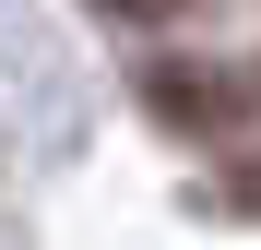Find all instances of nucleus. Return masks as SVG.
Segmentation results:
<instances>
[{
    "mask_svg": "<svg viewBox=\"0 0 261 250\" xmlns=\"http://www.w3.org/2000/svg\"><path fill=\"white\" fill-rule=\"evenodd\" d=\"M226 202H238V215H261V155H238V167H226Z\"/></svg>",
    "mask_w": 261,
    "mask_h": 250,
    "instance_id": "f03ea898",
    "label": "nucleus"
},
{
    "mask_svg": "<svg viewBox=\"0 0 261 250\" xmlns=\"http://www.w3.org/2000/svg\"><path fill=\"white\" fill-rule=\"evenodd\" d=\"M238 107H249L238 72H154V119H166V131H226Z\"/></svg>",
    "mask_w": 261,
    "mask_h": 250,
    "instance_id": "f257e3e1",
    "label": "nucleus"
}]
</instances>
